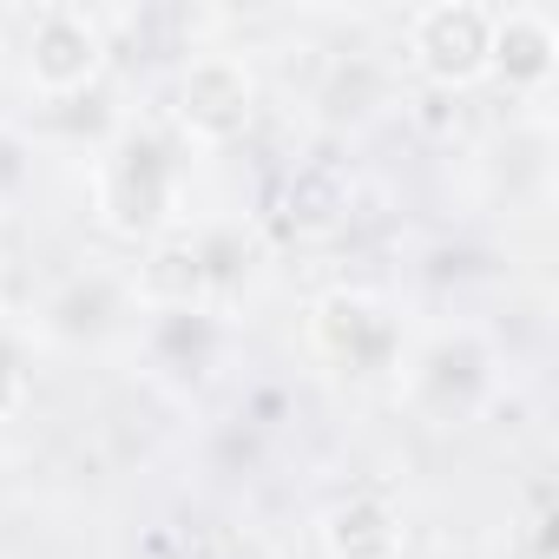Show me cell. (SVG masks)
<instances>
[{"instance_id":"cell-12","label":"cell","mask_w":559,"mask_h":559,"mask_svg":"<svg viewBox=\"0 0 559 559\" xmlns=\"http://www.w3.org/2000/svg\"><path fill=\"white\" fill-rule=\"evenodd\" d=\"M198 237V257H204V304H224L230 290L250 284V237L237 224H211V230H191Z\"/></svg>"},{"instance_id":"cell-5","label":"cell","mask_w":559,"mask_h":559,"mask_svg":"<svg viewBox=\"0 0 559 559\" xmlns=\"http://www.w3.org/2000/svg\"><path fill=\"white\" fill-rule=\"evenodd\" d=\"M487 47H493V8H480V0H435V8H415L408 21V60L435 93L461 99L467 86H480Z\"/></svg>"},{"instance_id":"cell-11","label":"cell","mask_w":559,"mask_h":559,"mask_svg":"<svg viewBox=\"0 0 559 559\" xmlns=\"http://www.w3.org/2000/svg\"><path fill=\"white\" fill-rule=\"evenodd\" d=\"M270 217H276V237L317 243V237L343 230V217H349V185H343L330 165H304V171H290L284 185H276Z\"/></svg>"},{"instance_id":"cell-6","label":"cell","mask_w":559,"mask_h":559,"mask_svg":"<svg viewBox=\"0 0 559 559\" xmlns=\"http://www.w3.org/2000/svg\"><path fill=\"white\" fill-rule=\"evenodd\" d=\"M493 382V349L474 336V330H448L435 336L415 362H408V402L428 415V421H461L474 415V402L487 395Z\"/></svg>"},{"instance_id":"cell-3","label":"cell","mask_w":559,"mask_h":559,"mask_svg":"<svg viewBox=\"0 0 559 559\" xmlns=\"http://www.w3.org/2000/svg\"><path fill=\"white\" fill-rule=\"evenodd\" d=\"M112 67V34L99 14L73 8V0H47L27 21V86L60 106V99H80L106 80Z\"/></svg>"},{"instance_id":"cell-10","label":"cell","mask_w":559,"mask_h":559,"mask_svg":"<svg viewBox=\"0 0 559 559\" xmlns=\"http://www.w3.org/2000/svg\"><path fill=\"white\" fill-rule=\"evenodd\" d=\"M126 304H132V290L119 284L112 270H80V276H67V284L47 297L40 330H47L53 343H99V336L119 323Z\"/></svg>"},{"instance_id":"cell-8","label":"cell","mask_w":559,"mask_h":559,"mask_svg":"<svg viewBox=\"0 0 559 559\" xmlns=\"http://www.w3.org/2000/svg\"><path fill=\"white\" fill-rule=\"evenodd\" d=\"M126 290L139 310L152 317H185V310H211L204 304V257H198V237L191 230H171L158 243L139 250L132 276H126Z\"/></svg>"},{"instance_id":"cell-4","label":"cell","mask_w":559,"mask_h":559,"mask_svg":"<svg viewBox=\"0 0 559 559\" xmlns=\"http://www.w3.org/2000/svg\"><path fill=\"white\" fill-rule=\"evenodd\" d=\"M257 119V80L243 60L230 53H198L185 60L178 86H171V126H178V145H198V152H224L250 132Z\"/></svg>"},{"instance_id":"cell-13","label":"cell","mask_w":559,"mask_h":559,"mask_svg":"<svg viewBox=\"0 0 559 559\" xmlns=\"http://www.w3.org/2000/svg\"><path fill=\"white\" fill-rule=\"evenodd\" d=\"M27 382H34V376H27V336L0 323V421H14V415H21Z\"/></svg>"},{"instance_id":"cell-1","label":"cell","mask_w":559,"mask_h":559,"mask_svg":"<svg viewBox=\"0 0 559 559\" xmlns=\"http://www.w3.org/2000/svg\"><path fill=\"white\" fill-rule=\"evenodd\" d=\"M93 211L119 243H158L185 217V145L158 126H112L93 152Z\"/></svg>"},{"instance_id":"cell-2","label":"cell","mask_w":559,"mask_h":559,"mask_svg":"<svg viewBox=\"0 0 559 559\" xmlns=\"http://www.w3.org/2000/svg\"><path fill=\"white\" fill-rule=\"evenodd\" d=\"M310 349L343 382H382L402 369V317L369 290H323L310 304Z\"/></svg>"},{"instance_id":"cell-9","label":"cell","mask_w":559,"mask_h":559,"mask_svg":"<svg viewBox=\"0 0 559 559\" xmlns=\"http://www.w3.org/2000/svg\"><path fill=\"white\" fill-rule=\"evenodd\" d=\"M323 552L330 559H402L408 552V520L382 487H356L323 513Z\"/></svg>"},{"instance_id":"cell-7","label":"cell","mask_w":559,"mask_h":559,"mask_svg":"<svg viewBox=\"0 0 559 559\" xmlns=\"http://www.w3.org/2000/svg\"><path fill=\"white\" fill-rule=\"evenodd\" d=\"M559 73V27L546 8H500L493 14V47H487V80L507 93H546Z\"/></svg>"}]
</instances>
